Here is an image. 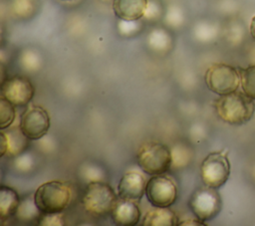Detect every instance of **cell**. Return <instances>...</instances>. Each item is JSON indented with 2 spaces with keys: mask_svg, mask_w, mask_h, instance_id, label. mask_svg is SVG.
<instances>
[{
  "mask_svg": "<svg viewBox=\"0 0 255 226\" xmlns=\"http://www.w3.org/2000/svg\"><path fill=\"white\" fill-rule=\"evenodd\" d=\"M240 84L243 92L255 100V65L239 70Z\"/></svg>",
  "mask_w": 255,
  "mask_h": 226,
  "instance_id": "cell-18",
  "label": "cell"
},
{
  "mask_svg": "<svg viewBox=\"0 0 255 226\" xmlns=\"http://www.w3.org/2000/svg\"><path fill=\"white\" fill-rule=\"evenodd\" d=\"M145 197L153 207H170L177 198V186L164 174L151 175L146 182Z\"/></svg>",
  "mask_w": 255,
  "mask_h": 226,
  "instance_id": "cell-8",
  "label": "cell"
},
{
  "mask_svg": "<svg viewBox=\"0 0 255 226\" xmlns=\"http://www.w3.org/2000/svg\"><path fill=\"white\" fill-rule=\"evenodd\" d=\"M188 206L195 218L207 222L220 213L222 200L216 188L204 185L192 192L188 200Z\"/></svg>",
  "mask_w": 255,
  "mask_h": 226,
  "instance_id": "cell-5",
  "label": "cell"
},
{
  "mask_svg": "<svg viewBox=\"0 0 255 226\" xmlns=\"http://www.w3.org/2000/svg\"><path fill=\"white\" fill-rule=\"evenodd\" d=\"M204 81L207 88L219 96L235 92L240 84V75L234 67L217 63L211 65L205 72Z\"/></svg>",
  "mask_w": 255,
  "mask_h": 226,
  "instance_id": "cell-7",
  "label": "cell"
},
{
  "mask_svg": "<svg viewBox=\"0 0 255 226\" xmlns=\"http://www.w3.org/2000/svg\"><path fill=\"white\" fill-rule=\"evenodd\" d=\"M1 97L16 107L28 105L34 97L35 89L31 81L24 76H10L2 80L0 85Z\"/></svg>",
  "mask_w": 255,
  "mask_h": 226,
  "instance_id": "cell-10",
  "label": "cell"
},
{
  "mask_svg": "<svg viewBox=\"0 0 255 226\" xmlns=\"http://www.w3.org/2000/svg\"><path fill=\"white\" fill-rule=\"evenodd\" d=\"M113 222L119 226H134L140 220V210L135 201L119 199L111 212Z\"/></svg>",
  "mask_w": 255,
  "mask_h": 226,
  "instance_id": "cell-12",
  "label": "cell"
},
{
  "mask_svg": "<svg viewBox=\"0 0 255 226\" xmlns=\"http://www.w3.org/2000/svg\"><path fill=\"white\" fill-rule=\"evenodd\" d=\"M104 1H109V0H104Z\"/></svg>",
  "mask_w": 255,
  "mask_h": 226,
  "instance_id": "cell-25",
  "label": "cell"
},
{
  "mask_svg": "<svg viewBox=\"0 0 255 226\" xmlns=\"http://www.w3.org/2000/svg\"><path fill=\"white\" fill-rule=\"evenodd\" d=\"M229 175L230 162L224 151L210 152L200 164V177L206 186L218 189L225 184Z\"/></svg>",
  "mask_w": 255,
  "mask_h": 226,
  "instance_id": "cell-6",
  "label": "cell"
},
{
  "mask_svg": "<svg viewBox=\"0 0 255 226\" xmlns=\"http://www.w3.org/2000/svg\"><path fill=\"white\" fill-rule=\"evenodd\" d=\"M41 214L42 212L35 204L34 197H28L24 199L22 202H20L15 217H17V219L21 222L38 225Z\"/></svg>",
  "mask_w": 255,
  "mask_h": 226,
  "instance_id": "cell-17",
  "label": "cell"
},
{
  "mask_svg": "<svg viewBox=\"0 0 255 226\" xmlns=\"http://www.w3.org/2000/svg\"><path fill=\"white\" fill-rule=\"evenodd\" d=\"M146 182L144 176L139 172L128 171L125 173L118 184L119 197L125 200L139 201L145 194Z\"/></svg>",
  "mask_w": 255,
  "mask_h": 226,
  "instance_id": "cell-11",
  "label": "cell"
},
{
  "mask_svg": "<svg viewBox=\"0 0 255 226\" xmlns=\"http://www.w3.org/2000/svg\"><path fill=\"white\" fill-rule=\"evenodd\" d=\"M19 127L23 134L32 140L42 138L50 128V116L41 106L29 105L20 116Z\"/></svg>",
  "mask_w": 255,
  "mask_h": 226,
  "instance_id": "cell-9",
  "label": "cell"
},
{
  "mask_svg": "<svg viewBox=\"0 0 255 226\" xmlns=\"http://www.w3.org/2000/svg\"><path fill=\"white\" fill-rule=\"evenodd\" d=\"M115 190L104 181H91L87 184L82 197L85 211L94 216L111 214L119 201Z\"/></svg>",
  "mask_w": 255,
  "mask_h": 226,
  "instance_id": "cell-4",
  "label": "cell"
},
{
  "mask_svg": "<svg viewBox=\"0 0 255 226\" xmlns=\"http://www.w3.org/2000/svg\"><path fill=\"white\" fill-rule=\"evenodd\" d=\"M179 221L175 212L169 207H154L145 213L141 224L144 226H176Z\"/></svg>",
  "mask_w": 255,
  "mask_h": 226,
  "instance_id": "cell-15",
  "label": "cell"
},
{
  "mask_svg": "<svg viewBox=\"0 0 255 226\" xmlns=\"http://www.w3.org/2000/svg\"><path fill=\"white\" fill-rule=\"evenodd\" d=\"M15 106L3 97H0V129L8 128L15 120Z\"/></svg>",
  "mask_w": 255,
  "mask_h": 226,
  "instance_id": "cell-19",
  "label": "cell"
},
{
  "mask_svg": "<svg viewBox=\"0 0 255 226\" xmlns=\"http://www.w3.org/2000/svg\"><path fill=\"white\" fill-rule=\"evenodd\" d=\"M214 109L223 121L232 125H241L251 119L255 104L245 93L235 91L219 96L214 101Z\"/></svg>",
  "mask_w": 255,
  "mask_h": 226,
  "instance_id": "cell-1",
  "label": "cell"
},
{
  "mask_svg": "<svg viewBox=\"0 0 255 226\" xmlns=\"http://www.w3.org/2000/svg\"><path fill=\"white\" fill-rule=\"evenodd\" d=\"M65 1H71V0H65Z\"/></svg>",
  "mask_w": 255,
  "mask_h": 226,
  "instance_id": "cell-24",
  "label": "cell"
},
{
  "mask_svg": "<svg viewBox=\"0 0 255 226\" xmlns=\"http://www.w3.org/2000/svg\"><path fill=\"white\" fill-rule=\"evenodd\" d=\"M12 9L14 13L20 17L28 16L34 9L33 0H13Z\"/></svg>",
  "mask_w": 255,
  "mask_h": 226,
  "instance_id": "cell-20",
  "label": "cell"
},
{
  "mask_svg": "<svg viewBox=\"0 0 255 226\" xmlns=\"http://www.w3.org/2000/svg\"><path fill=\"white\" fill-rule=\"evenodd\" d=\"M250 34L253 38V40L255 41V16L252 18L251 20V24H250Z\"/></svg>",
  "mask_w": 255,
  "mask_h": 226,
  "instance_id": "cell-23",
  "label": "cell"
},
{
  "mask_svg": "<svg viewBox=\"0 0 255 226\" xmlns=\"http://www.w3.org/2000/svg\"><path fill=\"white\" fill-rule=\"evenodd\" d=\"M65 217L63 213L45 214L42 213L38 225H64Z\"/></svg>",
  "mask_w": 255,
  "mask_h": 226,
  "instance_id": "cell-21",
  "label": "cell"
},
{
  "mask_svg": "<svg viewBox=\"0 0 255 226\" xmlns=\"http://www.w3.org/2000/svg\"><path fill=\"white\" fill-rule=\"evenodd\" d=\"M136 162L140 169L149 175L164 174L172 164V153L162 142H143L136 152Z\"/></svg>",
  "mask_w": 255,
  "mask_h": 226,
  "instance_id": "cell-3",
  "label": "cell"
},
{
  "mask_svg": "<svg viewBox=\"0 0 255 226\" xmlns=\"http://www.w3.org/2000/svg\"><path fill=\"white\" fill-rule=\"evenodd\" d=\"M148 0H113V11L122 21H137L144 16Z\"/></svg>",
  "mask_w": 255,
  "mask_h": 226,
  "instance_id": "cell-13",
  "label": "cell"
},
{
  "mask_svg": "<svg viewBox=\"0 0 255 226\" xmlns=\"http://www.w3.org/2000/svg\"><path fill=\"white\" fill-rule=\"evenodd\" d=\"M33 197L35 204L42 213H62L71 204L73 189L66 181L51 180L41 184Z\"/></svg>",
  "mask_w": 255,
  "mask_h": 226,
  "instance_id": "cell-2",
  "label": "cell"
},
{
  "mask_svg": "<svg viewBox=\"0 0 255 226\" xmlns=\"http://www.w3.org/2000/svg\"><path fill=\"white\" fill-rule=\"evenodd\" d=\"M20 197L17 191L9 186L0 187V219L2 222L15 216L20 205Z\"/></svg>",
  "mask_w": 255,
  "mask_h": 226,
  "instance_id": "cell-16",
  "label": "cell"
},
{
  "mask_svg": "<svg viewBox=\"0 0 255 226\" xmlns=\"http://www.w3.org/2000/svg\"><path fill=\"white\" fill-rule=\"evenodd\" d=\"M1 145L0 154L4 156L7 154L9 157H14L22 153L28 146V137H26L23 132L19 129H12L7 132L1 130Z\"/></svg>",
  "mask_w": 255,
  "mask_h": 226,
  "instance_id": "cell-14",
  "label": "cell"
},
{
  "mask_svg": "<svg viewBox=\"0 0 255 226\" xmlns=\"http://www.w3.org/2000/svg\"><path fill=\"white\" fill-rule=\"evenodd\" d=\"M178 225H180V226H182V225H184V226H190V225H197V226H198V225H206V224H205V222H202L201 220H199V219L195 218V219L181 220V221H179Z\"/></svg>",
  "mask_w": 255,
  "mask_h": 226,
  "instance_id": "cell-22",
  "label": "cell"
}]
</instances>
